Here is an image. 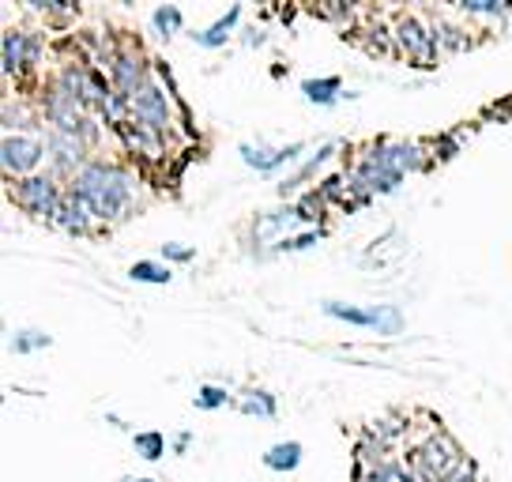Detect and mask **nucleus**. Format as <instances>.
<instances>
[{"instance_id": "obj_1", "label": "nucleus", "mask_w": 512, "mask_h": 482, "mask_svg": "<svg viewBox=\"0 0 512 482\" xmlns=\"http://www.w3.org/2000/svg\"><path fill=\"white\" fill-rule=\"evenodd\" d=\"M68 196L87 204L102 226H117L136 211V177L125 166L91 159L68 181Z\"/></svg>"}, {"instance_id": "obj_2", "label": "nucleus", "mask_w": 512, "mask_h": 482, "mask_svg": "<svg viewBox=\"0 0 512 482\" xmlns=\"http://www.w3.org/2000/svg\"><path fill=\"white\" fill-rule=\"evenodd\" d=\"M8 196H12L16 208H23L27 215H34V219H42V223L53 226L57 211H61L64 200H68V185H64L53 170H38V174L16 181V185L8 189Z\"/></svg>"}, {"instance_id": "obj_3", "label": "nucleus", "mask_w": 512, "mask_h": 482, "mask_svg": "<svg viewBox=\"0 0 512 482\" xmlns=\"http://www.w3.org/2000/svg\"><path fill=\"white\" fill-rule=\"evenodd\" d=\"M403 460H407V467H411L422 482H448L464 467L467 456H464V449L456 445V437L445 434V430H437L430 441L415 445Z\"/></svg>"}, {"instance_id": "obj_4", "label": "nucleus", "mask_w": 512, "mask_h": 482, "mask_svg": "<svg viewBox=\"0 0 512 482\" xmlns=\"http://www.w3.org/2000/svg\"><path fill=\"white\" fill-rule=\"evenodd\" d=\"M324 317H332V321L347 324V328H366V332H377V336L392 339L400 336L403 328H407V317H403L400 306H351V302H339V298H324Z\"/></svg>"}, {"instance_id": "obj_5", "label": "nucleus", "mask_w": 512, "mask_h": 482, "mask_svg": "<svg viewBox=\"0 0 512 482\" xmlns=\"http://www.w3.org/2000/svg\"><path fill=\"white\" fill-rule=\"evenodd\" d=\"M392 27V42H396V53L407 57L411 65H437L441 61V49H437V38H433V27L430 19L422 16V8L418 12H403L396 8V19L388 23Z\"/></svg>"}, {"instance_id": "obj_6", "label": "nucleus", "mask_w": 512, "mask_h": 482, "mask_svg": "<svg viewBox=\"0 0 512 482\" xmlns=\"http://www.w3.org/2000/svg\"><path fill=\"white\" fill-rule=\"evenodd\" d=\"M174 95L162 87L159 80H151L140 91V95L128 98V121H136V125H144V129H155L162 132V136H170L174 132ZM181 110V117H185V106H177Z\"/></svg>"}, {"instance_id": "obj_7", "label": "nucleus", "mask_w": 512, "mask_h": 482, "mask_svg": "<svg viewBox=\"0 0 512 482\" xmlns=\"http://www.w3.org/2000/svg\"><path fill=\"white\" fill-rule=\"evenodd\" d=\"M46 159V140L42 136H4L0 140V174L8 185H16L23 177L42 170Z\"/></svg>"}, {"instance_id": "obj_8", "label": "nucleus", "mask_w": 512, "mask_h": 482, "mask_svg": "<svg viewBox=\"0 0 512 482\" xmlns=\"http://www.w3.org/2000/svg\"><path fill=\"white\" fill-rule=\"evenodd\" d=\"M42 53H46L42 34L4 31V38H0V72H4V80H23L31 68L42 65Z\"/></svg>"}, {"instance_id": "obj_9", "label": "nucleus", "mask_w": 512, "mask_h": 482, "mask_svg": "<svg viewBox=\"0 0 512 482\" xmlns=\"http://www.w3.org/2000/svg\"><path fill=\"white\" fill-rule=\"evenodd\" d=\"M106 76H110L113 91L121 98H132L140 95L147 83L155 80V72H151V61H147L144 53H140V46L132 49H113L110 53V68H106Z\"/></svg>"}, {"instance_id": "obj_10", "label": "nucleus", "mask_w": 512, "mask_h": 482, "mask_svg": "<svg viewBox=\"0 0 512 482\" xmlns=\"http://www.w3.org/2000/svg\"><path fill=\"white\" fill-rule=\"evenodd\" d=\"M42 140H46V159H49V170L61 177L64 185L72 181V177L80 174L83 166L91 162V147L83 144L80 136H72V132H57V129H46L42 132Z\"/></svg>"}, {"instance_id": "obj_11", "label": "nucleus", "mask_w": 512, "mask_h": 482, "mask_svg": "<svg viewBox=\"0 0 512 482\" xmlns=\"http://www.w3.org/2000/svg\"><path fill=\"white\" fill-rule=\"evenodd\" d=\"M366 155L392 166V170H400V174H422V170L433 166L430 147L418 144V140H377V144L366 147Z\"/></svg>"}, {"instance_id": "obj_12", "label": "nucleus", "mask_w": 512, "mask_h": 482, "mask_svg": "<svg viewBox=\"0 0 512 482\" xmlns=\"http://www.w3.org/2000/svg\"><path fill=\"white\" fill-rule=\"evenodd\" d=\"M117 136H121V144H125L136 159L159 162L162 155H166V136L155 129H144V125H136V121H125V125L117 129Z\"/></svg>"}, {"instance_id": "obj_13", "label": "nucleus", "mask_w": 512, "mask_h": 482, "mask_svg": "<svg viewBox=\"0 0 512 482\" xmlns=\"http://www.w3.org/2000/svg\"><path fill=\"white\" fill-rule=\"evenodd\" d=\"M53 226L61 230V234H68V238H91L98 226V219L91 215V208L87 204H80V200H64V208L57 211V219H53Z\"/></svg>"}, {"instance_id": "obj_14", "label": "nucleus", "mask_w": 512, "mask_h": 482, "mask_svg": "<svg viewBox=\"0 0 512 482\" xmlns=\"http://www.w3.org/2000/svg\"><path fill=\"white\" fill-rule=\"evenodd\" d=\"M241 16H245V8H241V4H230V8H226V16H219L211 27H204V31H192V42H196L200 49H226L230 34L238 31Z\"/></svg>"}, {"instance_id": "obj_15", "label": "nucleus", "mask_w": 512, "mask_h": 482, "mask_svg": "<svg viewBox=\"0 0 512 482\" xmlns=\"http://www.w3.org/2000/svg\"><path fill=\"white\" fill-rule=\"evenodd\" d=\"M298 223H302L298 204H287V208H275V211H268V215H260V219H256V226H253V234H256V241H268V245H275V241L287 238L290 226H298Z\"/></svg>"}, {"instance_id": "obj_16", "label": "nucleus", "mask_w": 512, "mask_h": 482, "mask_svg": "<svg viewBox=\"0 0 512 482\" xmlns=\"http://www.w3.org/2000/svg\"><path fill=\"white\" fill-rule=\"evenodd\" d=\"M336 155H339V144H336V140H332V144H324V147H320V151H313V155H309V159H305L302 166L294 170V174L283 177V181L275 185V189H279V196L298 193L302 185H309V181H313V174H317L320 166H324V162H328V159H336Z\"/></svg>"}, {"instance_id": "obj_17", "label": "nucleus", "mask_w": 512, "mask_h": 482, "mask_svg": "<svg viewBox=\"0 0 512 482\" xmlns=\"http://www.w3.org/2000/svg\"><path fill=\"white\" fill-rule=\"evenodd\" d=\"M403 249H407V241H403V230H388L384 238H377L373 245L366 249V257H362V264H366V272H377V268H392L396 260L403 257Z\"/></svg>"}, {"instance_id": "obj_18", "label": "nucleus", "mask_w": 512, "mask_h": 482, "mask_svg": "<svg viewBox=\"0 0 512 482\" xmlns=\"http://www.w3.org/2000/svg\"><path fill=\"white\" fill-rule=\"evenodd\" d=\"M430 27H433V38H437V49H441V57H448V53H460V49H471V46H475V38L467 34L464 23H456V19H445L441 12H433Z\"/></svg>"}, {"instance_id": "obj_19", "label": "nucleus", "mask_w": 512, "mask_h": 482, "mask_svg": "<svg viewBox=\"0 0 512 482\" xmlns=\"http://www.w3.org/2000/svg\"><path fill=\"white\" fill-rule=\"evenodd\" d=\"M305 460V449L302 441H279L272 449H264V467L272 471V475H294Z\"/></svg>"}, {"instance_id": "obj_20", "label": "nucleus", "mask_w": 512, "mask_h": 482, "mask_svg": "<svg viewBox=\"0 0 512 482\" xmlns=\"http://www.w3.org/2000/svg\"><path fill=\"white\" fill-rule=\"evenodd\" d=\"M343 95H347V91H343V80H339V76H313V80H302V98L313 102V106H320V110L336 106Z\"/></svg>"}, {"instance_id": "obj_21", "label": "nucleus", "mask_w": 512, "mask_h": 482, "mask_svg": "<svg viewBox=\"0 0 512 482\" xmlns=\"http://www.w3.org/2000/svg\"><path fill=\"white\" fill-rule=\"evenodd\" d=\"M238 411L245 418H264V422H272V418L279 415V403H275V396L268 388H245L238 400Z\"/></svg>"}, {"instance_id": "obj_22", "label": "nucleus", "mask_w": 512, "mask_h": 482, "mask_svg": "<svg viewBox=\"0 0 512 482\" xmlns=\"http://www.w3.org/2000/svg\"><path fill=\"white\" fill-rule=\"evenodd\" d=\"M448 12L479 19H512V4L509 0H460V4H448Z\"/></svg>"}, {"instance_id": "obj_23", "label": "nucleus", "mask_w": 512, "mask_h": 482, "mask_svg": "<svg viewBox=\"0 0 512 482\" xmlns=\"http://www.w3.org/2000/svg\"><path fill=\"white\" fill-rule=\"evenodd\" d=\"M53 347V336L42 332V328H16V336L8 343V351L16 354V358H31L38 351H49Z\"/></svg>"}, {"instance_id": "obj_24", "label": "nucleus", "mask_w": 512, "mask_h": 482, "mask_svg": "<svg viewBox=\"0 0 512 482\" xmlns=\"http://www.w3.org/2000/svg\"><path fill=\"white\" fill-rule=\"evenodd\" d=\"M128 279L132 283H147V287H166V283H174V268L159 264V260H136L128 268Z\"/></svg>"}, {"instance_id": "obj_25", "label": "nucleus", "mask_w": 512, "mask_h": 482, "mask_svg": "<svg viewBox=\"0 0 512 482\" xmlns=\"http://www.w3.org/2000/svg\"><path fill=\"white\" fill-rule=\"evenodd\" d=\"M151 27H155V34H159L162 42H170V38H177L181 27H185V12H181L177 4H159V8L151 12Z\"/></svg>"}, {"instance_id": "obj_26", "label": "nucleus", "mask_w": 512, "mask_h": 482, "mask_svg": "<svg viewBox=\"0 0 512 482\" xmlns=\"http://www.w3.org/2000/svg\"><path fill=\"white\" fill-rule=\"evenodd\" d=\"M309 12H313V16H320V19H332L336 27H347V31H351L354 19L366 16L369 8H366V4H313Z\"/></svg>"}, {"instance_id": "obj_27", "label": "nucleus", "mask_w": 512, "mask_h": 482, "mask_svg": "<svg viewBox=\"0 0 512 482\" xmlns=\"http://www.w3.org/2000/svg\"><path fill=\"white\" fill-rule=\"evenodd\" d=\"M132 449L147 464H159L170 445H166V434H159V430H140V434H132Z\"/></svg>"}, {"instance_id": "obj_28", "label": "nucleus", "mask_w": 512, "mask_h": 482, "mask_svg": "<svg viewBox=\"0 0 512 482\" xmlns=\"http://www.w3.org/2000/svg\"><path fill=\"white\" fill-rule=\"evenodd\" d=\"M324 238H328V230H324V226H309V230H302V234H290V238L275 241L272 253H305V249L320 245Z\"/></svg>"}, {"instance_id": "obj_29", "label": "nucleus", "mask_w": 512, "mask_h": 482, "mask_svg": "<svg viewBox=\"0 0 512 482\" xmlns=\"http://www.w3.org/2000/svg\"><path fill=\"white\" fill-rule=\"evenodd\" d=\"M192 403H196V411H223V407H234V396L223 385H200Z\"/></svg>"}, {"instance_id": "obj_30", "label": "nucleus", "mask_w": 512, "mask_h": 482, "mask_svg": "<svg viewBox=\"0 0 512 482\" xmlns=\"http://www.w3.org/2000/svg\"><path fill=\"white\" fill-rule=\"evenodd\" d=\"M192 260H196V249H192V245H177V241H166V245H162V264L185 268Z\"/></svg>"}, {"instance_id": "obj_31", "label": "nucleus", "mask_w": 512, "mask_h": 482, "mask_svg": "<svg viewBox=\"0 0 512 482\" xmlns=\"http://www.w3.org/2000/svg\"><path fill=\"white\" fill-rule=\"evenodd\" d=\"M302 155H305V144H287V147H279V151L272 155V166H268V174H264V177H275L279 170H283V166H290V162H298Z\"/></svg>"}, {"instance_id": "obj_32", "label": "nucleus", "mask_w": 512, "mask_h": 482, "mask_svg": "<svg viewBox=\"0 0 512 482\" xmlns=\"http://www.w3.org/2000/svg\"><path fill=\"white\" fill-rule=\"evenodd\" d=\"M384 482H422L415 475V471H411V467H407V460H396V464H392V471H388V479Z\"/></svg>"}, {"instance_id": "obj_33", "label": "nucleus", "mask_w": 512, "mask_h": 482, "mask_svg": "<svg viewBox=\"0 0 512 482\" xmlns=\"http://www.w3.org/2000/svg\"><path fill=\"white\" fill-rule=\"evenodd\" d=\"M189 445H192V434H189V430H181V434L170 441V452H174V456H185V452H189Z\"/></svg>"}, {"instance_id": "obj_34", "label": "nucleus", "mask_w": 512, "mask_h": 482, "mask_svg": "<svg viewBox=\"0 0 512 482\" xmlns=\"http://www.w3.org/2000/svg\"><path fill=\"white\" fill-rule=\"evenodd\" d=\"M241 38H245V46L253 49V46H264V42H268V31H253V27H245Z\"/></svg>"}, {"instance_id": "obj_35", "label": "nucleus", "mask_w": 512, "mask_h": 482, "mask_svg": "<svg viewBox=\"0 0 512 482\" xmlns=\"http://www.w3.org/2000/svg\"><path fill=\"white\" fill-rule=\"evenodd\" d=\"M121 482H159V479H121Z\"/></svg>"}]
</instances>
